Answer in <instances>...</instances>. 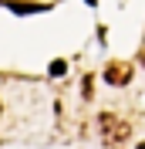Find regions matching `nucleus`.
<instances>
[{
    "mask_svg": "<svg viewBox=\"0 0 145 149\" xmlns=\"http://www.w3.org/2000/svg\"><path fill=\"white\" fill-rule=\"evenodd\" d=\"M101 132H105V139H108V142H125V139H128V125H125V122H118V115H111V112L101 115Z\"/></svg>",
    "mask_w": 145,
    "mask_h": 149,
    "instance_id": "1",
    "label": "nucleus"
},
{
    "mask_svg": "<svg viewBox=\"0 0 145 149\" xmlns=\"http://www.w3.org/2000/svg\"><path fill=\"white\" fill-rule=\"evenodd\" d=\"M105 81H108V85H125V81H132V65H125V61H111V65L105 68Z\"/></svg>",
    "mask_w": 145,
    "mask_h": 149,
    "instance_id": "2",
    "label": "nucleus"
},
{
    "mask_svg": "<svg viewBox=\"0 0 145 149\" xmlns=\"http://www.w3.org/2000/svg\"><path fill=\"white\" fill-rule=\"evenodd\" d=\"M64 71H68V65H64L61 58H57V61H51V74H54V78H57V74H64Z\"/></svg>",
    "mask_w": 145,
    "mask_h": 149,
    "instance_id": "3",
    "label": "nucleus"
},
{
    "mask_svg": "<svg viewBox=\"0 0 145 149\" xmlns=\"http://www.w3.org/2000/svg\"><path fill=\"white\" fill-rule=\"evenodd\" d=\"M135 149H145V142H142V146H135Z\"/></svg>",
    "mask_w": 145,
    "mask_h": 149,
    "instance_id": "4",
    "label": "nucleus"
},
{
    "mask_svg": "<svg viewBox=\"0 0 145 149\" xmlns=\"http://www.w3.org/2000/svg\"><path fill=\"white\" fill-rule=\"evenodd\" d=\"M88 3H91V7H95V0H88Z\"/></svg>",
    "mask_w": 145,
    "mask_h": 149,
    "instance_id": "5",
    "label": "nucleus"
}]
</instances>
